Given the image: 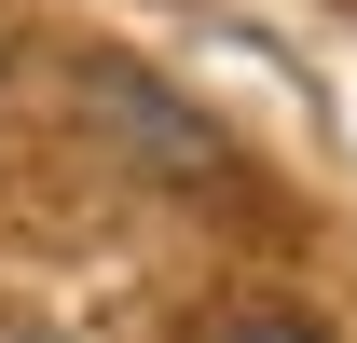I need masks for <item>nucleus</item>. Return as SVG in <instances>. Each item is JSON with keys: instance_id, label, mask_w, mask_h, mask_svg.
I'll use <instances>...</instances> for the list:
<instances>
[{"instance_id": "1", "label": "nucleus", "mask_w": 357, "mask_h": 343, "mask_svg": "<svg viewBox=\"0 0 357 343\" xmlns=\"http://www.w3.org/2000/svg\"><path fill=\"white\" fill-rule=\"evenodd\" d=\"M220 343H316V330H275V316H234Z\"/></svg>"}]
</instances>
